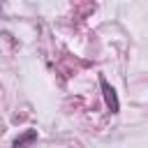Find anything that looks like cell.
<instances>
[{
    "label": "cell",
    "instance_id": "2",
    "mask_svg": "<svg viewBox=\"0 0 148 148\" xmlns=\"http://www.w3.org/2000/svg\"><path fill=\"white\" fill-rule=\"evenodd\" d=\"M35 136H37L35 132H25V136H21V139H16V143H14V148H23V146H25L28 141H32Z\"/></svg>",
    "mask_w": 148,
    "mask_h": 148
},
{
    "label": "cell",
    "instance_id": "1",
    "mask_svg": "<svg viewBox=\"0 0 148 148\" xmlns=\"http://www.w3.org/2000/svg\"><path fill=\"white\" fill-rule=\"evenodd\" d=\"M99 86H102V92H104V99H106V106L111 109V113H118V109H120V104H118V95H116V90L106 83V79L104 76H99Z\"/></svg>",
    "mask_w": 148,
    "mask_h": 148
}]
</instances>
